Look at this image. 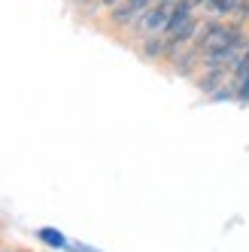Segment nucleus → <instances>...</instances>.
<instances>
[{
  "label": "nucleus",
  "instance_id": "f257e3e1",
  "mask_svg": "<svg viewBox=\"0 0 249 252\" xmlns=\"http://www.w3.org/2000/svg\"><path fill=\"white\" fill-rule=\"evenodd\" d=\"M173 0H161V3H155L152 9L143 12V19H140V28H143V33H149V37H158V33H164L167 25H170V15H173Z\"/></svg>",
  "mask_w": 249,
  "mask_h": 252
},
{
  "label": "nucleus",
  "instance_id": "f03ea898",
  "mask_svg": "<svg viewBox=\"0 0 249 252\" xmlns=\"http://www.w3.org/2000/svg\"><path fill=\"white\" fill-rule=\"evenodd\" d=\"M37 237L46 240L49 246H55V249H64V246H67V237H64L61 231H55V228H40V231H37Z\"/></svg>",
  "mask_w": 249,
  "mask_h": 252
},
{
  "label": "nucleus",
  "instance_id": "7ed1b4c3",
  "mask_svg": "<svg viewBox=\"0 0 249 252\" xmlns=\"http://www.w3.org/2000/svg\"><path fill=\"white\" fill-rule=\"evenodd\" d=\"M213 12H237L243 3H240V0H210V3H207Z\"/></svg>",
  "mask_w": 249,
  "mask_h": 252
},
{
  "label": "nucleus",
  "instance_id": "20e7f679",
  "mask_svg": "<svg viewBox=\"0 0 249 252\" xmlns=\"http://www.w3.org/2000/svg\"><path fill=\"white\" fill-rule=\"evenodd\" d=\"M180 3H183L186 9H191V12H194V9H198V6H204V3H210V0H180Z\"/></svg>",
  "mask_w": 249,
  "mask_h": 252
}]
</instances>
